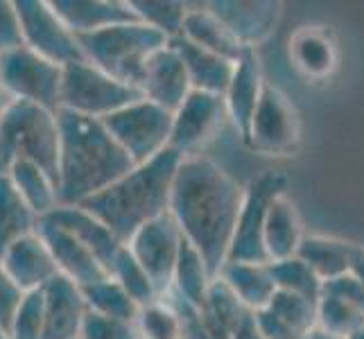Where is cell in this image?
Here are the masks:
<instances>
[{
	"label": "cell",
	"mask_w": 364,
	"mask_h": 339,
	"mask_svg": "<svg viewBox=\"0 0 364 339\" xmlns=\"http://www.w3.org/2000/svg\"><path fill=\"white\" fill-rule=\"evenodd\" d=\"M111 279L118 281L141 308L147 303H154L156 298H161L152 279H149V274L145 271V267L141 265V262L136 260V256L132 254V249L127 244L120 249L114 267H111Z\"/></svg>",
	"instance_id": "8d00e7d4"
},
{
	"label": "cell",
	"mask_w": 364,
	"mask_h": 339,
	"mask_svg": "<svg viewBox=\"0 0 364 339\" xmlns=\"http://www.w3.org/2000/svg\"><path fill=\"white\" fill-rule=\"evenodd\" d=\"M46 217L57 222L59 226H64V229L77 237L84 247H89L111 276V267H114V262L120 254V249L124 247V242L118 240L114 231H111L102 220H97L93 212L86 210L84 206H57Z\"/></svg>",
	"instance_id": "44dd1931"
},
{
	"label": "cell",
	"mask_w": 364,
	"mask_h": 339,
	"mask_svg": "<svg viewBox=\"0 0 364 339\" xmlns=\"http://www.w3.org/2000/svg\"><path fill=\"white\" fill-rule=\"evenodd\" d=\"M181 36L186 41L208 50V53H215L224 59L233 61V64H237V59H240L247 50H251L235 39L233 32L222 23V18L208 7V3L191 7L183 23Z\"/></svg>",
	"instance_id": "603a6c76"
},
{
	"label": "cell",
	"mask_w": 364,
	"mask_h": 339,
	"mask_svg": "<svg viewBox=\"0 0 364 339\" xmlns=\"http://www.w3.org/2000/svg\"><path fill=\"white\" fill-rule=\"evenodd\" d=\"M181 161L183 156L179 152L166 149L156 158L136 166L82 206L102 220L118 240L127 244L145 224L170 212L174 177Z\"/></svg>",
	"instance_id": "3957f363"
},
{
	"label": "cell",
	"mask_w": 364,
	"mask_h": 339,
	"mask_svg": "<svg viewBox=\"0 0 364 339\" xmlns=\"http://www.w3.org/2000/svg\"><path fill=\"white\" fill-rule=\"evenodd\" d=\"M0 84L9 99H23L61 111V86H64V66L43 59L30 48L11 50L0 55Z\"/></svg>",
	"instance_id": "ba28073f"
},
{
	"label": "cell",
	"mask_w": 364,
	"mask_h": 339,
	"mask_svg": "<svg viewBox=\"0 0 364 339\" xmlns=\"http://www.w3.org/2000/svg\"><path fill=\"white\" fill-rule=\"evenodd\" d=\"M199 319L206 325V330L215 339H233L237 328L247 321L251 312L240 303L224 281L215 279L210 285V290L204 298V303L199 306Z\"/></svg>",
	"instance_id": "83f0119b"
},
{
	"label": "cell",
	"mask_w": 364,
	"mask_h": 339,
	"mask_svg": "<svg viewBox=\"0 0 364 339\" xmlns=\"http://www.w3.org/2000/svg\"><path fill=\"white\" fill-rule=\"evenodd\" d=\"M355 251H358L355 242H346L340 240V237L306 235L296 256L319 276L321 283H331L335 279H342V276L350 274Z\"/></svg>",
	"instance_id": "4316f807"
},
{
	"label": "cell",
	"mask_w": 364,
	"mask_h": 339,
	"mask_svg": "<svg viewBox=\"0 0 364 339\" xmlns=\"http://www.w3.org/2000/svg\"><path fill=\"white\" fill-rule=\"evenodd\" d=\"M138 21L149 25L152 30L168 36L170 41L179 39L191 5L183 0H129Z\"/></svg>",
	"instance_id": "e575fe53"
},
{
	"label": "cell",
	"mask_w": 364,
	"mask_h": 339,
	"mask_svg": "<svg viewBox=\"0 0 364 339\" xmlns=\"http://www.w3.org/2000/svg\"><path fill=\"white\" fill-rule=\"evenodd\" d=\"M11 183L16 185L21 197L39 217L50 215L59 206V188L53 177L41 170L36 163L30 161H14L7 168Z\"/></svg>",
	"instance_id": "1f68e13d"
},
{
	"label": "cell",
	"mask_w": 364,
	"mask_h": 339,
	"mask_svg": "<svg viewBox=\"0 0 364 339\" xmlns=\"http://www.w3.org/2000/svg\"><path fill=\"white\" fill-rule=\"evenodd\" d=\"M80 339H141V337H138L136 323L107 319L89 312Z\"/></svg>",
	"instance_id": "ab89813d"
},
{
	"label": "cell",
	"mask_w": 364,
	"mask_h": 339,
	"mask_svg": "<svg viewBox=\"0 0 364 339\" xmlns=\"http://www.w3.org/2000/svg\"><path fill=\"white\" fill-rule=\"evenodd\" d=\"M213 281H215V276L210 274L202 254H199V251L183 237V247H181L177 269H174L170 296L179 298L181 303L199 310V306L204 303V298L210 290Z\"/></svg>",
	"instance_id": "4dcf8cb0"
},
{
	"label": "cell",
	"mask_w": 364,
	"mask_h": 339,
	"mask_svg": "<svg viewBox=\"0 0 364 339\" xmlns=\"http://www.w3.org/2000/svg\"><path fill=\"white\" fill-rule=\"evenodd\" d=\"M59 113L11 99L0 113V172H7L14 161H30L46 170L59 188Z\"/></svg>",
	"instance_id": "277c9868"
},
{
	"label": "cell",
	"mask_w": 364,
	"mask_h": 339,
	"mask_svg": "<svg viewBox=\"0 0 364 339\" xmlns=\"http://www.w3.org/2000/svg\"><path fill=\"white\" fill-rule=\"evenodd\" d=\"M348 339H364V328H362V330H358L353 337H348Z\"/></svg>",
	"instance_id": "681fc988"
},
{
	"label": "cell",
	"mask_w": 364,
	"mask_h": 339,
	"mask_svg": "<svg viewBox=\"0 0 364 339\" xmlns=\"http://www.w3.org/2000/svg\"><path fill=\"white\" fill-rule=\"evenodd\" d=\"M285 185L287 181L279 172H265L247 185L245 204L240 210V217H237L227 262H258V265H267L269 258L265 251V224L274 199L285 195Z\"/></svg>",
	"instance_id": "9c48e42d"
},
{
	"label": "cell",
	"mask_w": 364,
	"mask_h": 339,
	"mask_svg": "<svg viewBox=\"0 0 364 339\" xmlns=\"http://www.w3.org/2000/svg\"><path fill=\"white\" fill-rule=\"evenodd\" d=\"M86 306L93 312V315L107 317V319H116V321H127V323H136L138 312H141V306L127 294V290L114 281L109 279L100 281L95 285L82 287Z\"/></svg>",
	"instance_id": "d6a6232c"
},
{
	"label": "cell",
	"mask_w": 364,
	"mask_h": 339,
	"mask_svg": "<svg viewBox=\"0 0 364 339\" xmlns=\"http://www.w3.org/2000/svg\"><path fill=\"white\" fill-rule=\"evenodd\" d=\"M39 215L21 197L7 172H0V256L18 242L21 237L32 235L39 229Z\"/></svg>",
	"instance_id": "f546056e"
},
{
	"label": "cell",
	"mask_w": 364,
	"mask_h": 339,
	"mask_svg": "<svg viewBox=\"0 0 364 339\" xmlns=\"http://www.w3.org/2000/svg\"><path fill=\"white\" fill-rule=\"evenodd\" d=\"M233 339H267L265 335L260 333V328L256 325V319H254V315H249L247 317V321L237 328V333L233 335Z\"/></svg>",
	"instance_id": "f6af8a7d"
},
{
	"label": "cell",
	"mask_w": 364,
	"mask_h": 339,
	"mask_svg": "<svg viewBox=\"0 0 364 339\" xmlns=\"http://www.w3.org/2000/svg\"><path fill=\"white\" fill-rule=\"evenodd\" d=\"M36 231H39V235L50 249V254H53L59 274L66 276L75 285L89 287L109 279V271L97 260V256L89 247H84L73 233H68L64 226H59L50 217H41Z\"/></svg>",
	"instance_id": "5bb4252c"
},
{
	"label": "cell",
	"mask_w": 364,
	"mask_h": 339,
	"mask_svg": "<svg viewBox=\"0 0 364 339\" xmlns=\"http://www.w3.org/2000/svg\"><path fill=\"white\" fill-rule=\"evenodd\" d=\"M0 265L11 276L23 292H36L59 276L57 262L50 254L48 244L39 231L32 235L21 237L18 242L11 244L3 256H0Z\"/></svg>",
	"instance_id": "d6986e66"
},
{
	"label": "cell",
	"mask_w": 364,
	"mask_h": 339,
	"mask_svg": "<svg viewBox=\"0 0 364 339\" xmlns=\"http://www.w3.org/2000/svg\"><path fill=\"white\" fill-rule=\"evenodd\" d=\"M9 339H46L43 292H28L9 328Z\"/></svg>",
	"instance_id": "f35d334b"
},
{
	"label": "cell",
	"mask_w": 364,
	"mask_h": 339,
	"mask_svg": "<svg viewBox=\"0 0 364 339\" xmlns=\"http://www.w3.org/2000/svg\"><path fill=\"white\" fill-rule=\"evenodd\" d=\"M294 66L310 80H323L337 66V45L321 28L299 30L290 41Z\"/></svg>",
	"instance_id": "f1b7e54d"
},
{
	"label": "cell",
	"mask_w": 364,
	"mask_h": 339,
	"mask_svg": "<svg viewBox=\"0 0 364 339\" xmlns=\"http://www.w3.org/2000/svg\"><path fill=\"white\" fill-rule=\"evenodd\" d=\"M59 206H82L136 168L102 120L59 111Z\"/></svg>",
	"instance_id": "7a4b0ae2"
},
{
	"label": "cell",
	"mask_w": 364,
	"mask_h": 339,
	"mask_svg": "<svg viewBox=\"0 0 364 339\" xmlns=\"http://www.w3.org/2000/svg\"><path fill=\"white\" fill-rule=\"evenodd\" d=\"M50 3L75 36L138 21L129 0H50Z\"/></svg>",
	"instance_id": "ffe728a7"
},
{
	"label": "cell",
	"mask_w": 364,
	"mask_h": 339,
	"mask_svg": "<svg viewBox=\"0 0 364 339\" xmlns=\"http://www.w3.org/2000/svg\"><path fill=\"white\" fill-rule=\"evenodd\" d=\"M350 274H353L358 281L364 283V244H358V251H355V258H353V267H350Z\"/></svg>",
	"instance_id": "bcb514c9"
},
{
	"label": "cell",
	"mask_w": 364,
	"mask_h": 339,
	"mask_svg": "<svg viewBox=\"0 0 364 339\" xmlns=\"http://www.w3.org/2000/svg\"><path fill=\"white\" fill-rule=\"evenodd\" d=\"M143 93L134 86L111 77L91 61H75L64 66V86H61V109L77 116L105 120L111 113L141 99Z\"/></svg>",
	"instance_id": "8992f818"
},
{
	"label": "cell",
	"mask_w": 364,
	"mask_h": 339,
	"mask_svg": "<svg viewBox=\"0 0 364 339\" xmlns=\"http://www.w3.org/2000/svg\"><path fill=\"white\" fill-rule=\"evenodd\" d=\"M136 330L141 339H183L181 312L168 296H161L141 308Z\"/></svg>",
	"instance_id": "d590c367"
},
{
	"label": "cell",
	"mask_w": 364,
	"mask_h": 339,
	"mask_svg": "<svg viewBox=\"0 0 364 339\" xmlns=\"http://www.w3.org/2000/svg\"><path fill=\"white\" fill-rule=\"evenodd\" d=\"M25 45L23 25L16 3L11 0H0V55H7L11 50Z\"/></svg>",
	"instance_id": "60d3db41"
},
{
	"label": "cell",
	"mask_w": 364,
	"mask_h": 339,
	"mask_svg": "<svg viewBox=\"0 0 364 339\" xmlns=\"http://www.w3.org/2000/svg\"><path fill=\"white\" fill-rule=\"evenodd\" d=\"M308 339H340V337H333V335H326V333H321L319 328L315 330V333H312Z\"/></svg>",
	"instance_id": "c3c4849f"
},
{
	"label": "cell",
	"mask_w": 364,
	"mask_h": 339,
	"mask_svg": "<svg viewBox=\"0 0 364 339\" xmlns=\"http://www.w3.org/2000/svg\"><path fill=\"white\" fill-rule=\"evenodd\" d=\"M323 290H328V292H335V294H340L344 296L346 301H350L358 310L364 312V283L358 281L353 274H346L342 276V279H335L331 283H323Z\"/></svg>",
	"instance_id": "7bdbcfd3"
},
{
	"label": "cell",
	"mask_w": 364,
	"mask_h": 339,
	"mask_svg": "<svg viewBox=\"0 0 364 339\" xmlns=\"http://www.w3.org/2000/svg\"><path fill=\"white\" fill-rule=\"evenodd\" d=\"M245 143L254 152L267 156H290L301 143V120L283 91L265 84L260 102L245 134Z\"/></svg>",
	"instance_id": "30bf717a"
},
{
	"label": "cell",
	"mask_w": 364,
	"mask_h": 339,
	"mask_svg": "<svg viewBox=\"0 0 364 339\" xmlns=\"http://www.w3.org/2000/svg\"><path fill=\"white\" fill-rule=\"evenodd\" d=\"M304 240L306 233H304V222H301L299 208L285 195L276 197L265 224V251L269 262L294 258Z\"/></svg>",
	"instance_id": "484cf974"
},
{
	"label": "cell",
	"mask_w": 364,
	"mask_h": 339,
	"mask_svg": "<svg viewBox=\"0 0 364 339\" xmlns=\"http://www.w3.org/2000/svg\"><path fill=\"white\" fill-rule=\"evenodd\" d=\"M172 45L177 48V53L181 55L188 77H191L193 91H204L213 95H222L227 93L235 64L229 59H224L215 53H208V50L199 48L191 41H186L183 36L174 39Z\"/></svg>",
	"instance_id": "cb8c5ba5"
},
{
	"label": "cell",
	"mask_w": 364,
	"mask_h": 339,
	"mask_svg": "<svg viewBox=\"0 0 364 339\" xmlns=\"http://www.w3.org/2000/svg\"><path fill=\"white\" fill-rule=\"evenodd\" d=\"M224 118H229V113L222 95L193 91L174 111L170 149L183 158L195 156L220 131Z\"/></svg>",
	"instance_id": "4fadbf2b"
},
{
	"label": "cell",
	"mask_w": 364,
	"mask_h": 339,
	"mask_svg": "<svg viewBox=\"0 0 364 339\" xmlns=\"http://www.w3.org/2000/svg\"><path fill=\"white\" fill-rule=\"evenodd\" d=\"M174 113L141 97L124 109L111 113L102 122L127 156L141 166L170 149Z\"/></svg>",
	"instance_id": "52a82bcc"
},
{
	"label": "cell",
	"mask_w": 364,
	"mask_h": 339,
	"mask_svg": "<svg viewBox=\"0 0 364 339\" xmlns=\"http://www.w3.org/2000/svg\"><path fill=\"white\" fill-rule=\"evenodd\" d=\"M0 339H9V335H7L5 328H0Z\"/></svg>",
	"instance_id": "f907efd6"
},
{
	"label": "cell",
	"mask_w": 364,
	"mask_h": 339,
	"mask_svg": "<svg viewBox=\"0 0 364 339\" xmlns=\"http://www.w3.org/2000/svg\"><path fill=\"white\" fill-rule=\"evenodd\" d=\"M254 319L267 339H308L317 330V301L276 292L265 308L254 312Z\"/></svg>",
	"instance_id": "2e32d148"
},
{
	"label": "cell",
	"mask_w": 364,
	"mask_h": 339,
	"mask_svg": "<svg viewBox=\"0 0 364 339\" xmlns=\"http://www.w3.org/2000/svg\"><path fill=\"white\" fill-rule=\"evenodd\" d=\"M317 328L326 335L348 339L364 328V312L344 296L323 290L317 301Z\"/></svg>",
	"instance_id": "836d02e7"
},
{
	"label": "cell",
	"mask_w": 364,
	"mask_h": 339,
	"mask_svg": "<svg viewBox=\"0 0 364 339\" xmlns=\"http://www.w3.org/2000/svg\"><path fill=\"white\" fill-rule=\"evenodd\" d=\"M218 279L227 283L229 290L240 298V303L251 315L265 308L274 298V294L279 292L269 262L267 265H258V262H227Z\"/></svg>",
	"instance_id": "d4e9b609"
},
{
	"label": "cell",
	"mask_w": 364,
	"mask_h": 339,
	"mask_svg": "<svg viewBox=\"0 0 364 339\" xmlns=\"http://www.w3.org/2000/svg\"><path fill=\"white\" fill-rule=\"evenodd\" d=\"M16 9L23 25L25 48L59 66L82 61L84 53L80 39L59 18L53 3L48 0H16Z\"/></svg>",
	"instance_id": "8fae6325"
},
{
	"label": "cell",
	"mask_w": 364,
	"mask_h": 339,
	"mask_svg": "<svg viewBox=\"0 0 364 339\" xmlns=\"http://www.w3.org/2000/svg\"><path fill=\"white\" fill-rule=\"evenodd\" d=\"M208 7L222 18L245 48L256 50L281 21L283 5L279 0H215Z\"/></svg>",
	"instance_id": "e0dca14e"
},
{
	"label": "cell",
	"mask_w": 364,
	"mask_h": 339,
	"mask_svg": "<svg viewBox=\"0 0 364 339\" xmlns=\"http://www.w3.org/2000/svg\"><path fill=\"white\" fill-rule=\"evenodd\" d=\"M245 193L247 188L204 156L183 158L174 177L170 215L215 279L229 260Z\"/></svg>",
	"instance_id": "6da1fadb"
},
{
	"label": "cell",
	"mask_w": 364,
	"mask_h": 339,
	"mask_svg": "<svg viewBox=\"0 0 364 339\" xmlns=\"http://www.w3.org/2000/svg\"><path fill=\"white\" fill-rule=\"evenodd\" d=\"M269 267H272L279 292H290V294L319 301V296L323 292V283L299 256L279 260V262H269Z\"/></svg>",
	"instance_id": "74e56055"
},
{
	"label": "cell",
	"mask_w": 364,
	"mask_h": 339,
	"mask_svg": "<svg viewBox=\"0 0 364 339\" xmlns=\"http://www.w3.org/2000/svg\"><path fill=\"white\" fill-rule=\"evenodd\" d=\"M28 292H23L21 287L11 281V276L0 265V328H5L9 335L11 323H14L16 312L23 306V298Z\"/></svg>",
	"instance_id": "b9f144b4"
},
{
	"label": "cell",
	"mask_w": 364,
	"mask_h": 339,
	"mask_svg": "<svg viewBox=\"0 0 364 339\" xmlns=\"http://www.w3.org/2000/svg\"><path fill=\"white\" fill-rule=\"evenodd\" d=\"M43 312H46V339H80L89 306L80 285L66 276H55L43 287Z\"/></svg>",
	"instance_id": "ac0fdd59"
},
{
	"label": "cell",
	"mask_w": 364,
	"mask_h": 339,
	"mask_svg": "<svg viewBox=\"0 0 364 339\" xmlns=\"http://www.w3.org/2000/svg\"><path fill=\"white\" fill-rule=\"evenodd\" d=\"M141 93L145 99L168 109L170 113L177 111L183 104V99L193 93V84L191 77H188L186 64L181 55L177 53V48L172 45V41L166 48H161L159 53H154L152 59L147 61L141 82Z\"/></svg>",
	"instance_id": "9a60e30c"
},
{
	"label": "cell",
	"mask_w": 364,
	"mask_h": 339,
	"mask_svg": "<svg viewBox=\"0 0 364 339\" xmlns=\"http://www.w3.org/2000/svg\"><path fill=\"white\" fill-rule=\"evenodd\" d=\"M11 102V99L7 97V93L3 91V84H0V113H3V109Z\"/></svg>",
	"instance_id": "7dc6e473"
},
{
	"label": "cell",
	"mask_w": 364,
	"mask_h": 339,
	"mask_svg": "<svg viewBox=\"0 0 364 339\" xmlns=\"http://www.w3.org/2000/svg\"><path fill=\"white\" fill-rule=\"evenodd\" d=\"M127 247L149 274L159 296L170 294L174 269H177L181 247H183V233L177 220L168 212V215L145 224L127 242Z\"/></svg>",
	"instance_id": "7c38bea8"
},
{
	"label": "cell",
	"mask_w": 364,
	"mask_h": 339,
	"mask_svg": "<svg viewBox=\"0 0 364 339\" xmlns=\"http://www.w3.org/2000/svg\"><path fill=\"white\" fill-rule=\"evenodd\" d=\"M168 298L172 301L174 306H177V310L181 312V319H183V339H215L208 330L206 325L202 323V319H199V312L191 306L181 303L179 298H174L168 294Z\"/></svg>",
	"instance_id": "ee69618b"
},
{
	"label": "cell",
	"mask_w": 364,
	"mask_h": 339,
	"mask_svg": "<svg viewBox=\"0 0 364 339\" xmlns=\"http://www.w3.org/2000/svg\"><path fill=\"white\" fill-rule=\"evenodd\" d=\"M265 91V80H262L260 61L256 57V50H247V53L237 59L233 77L227 93H224V104L231 122L235 124L237 134L245 138L249 122L254 118V111L260 102V95Z\"/></svg>",
	"instance_id": "7402d4cb"
},
{
	"label": "cell",
	"mask_w": 364,
	"mask_h": 339,
	"mask_svg": "<svg viewBox=\"0 0 364 339\" xmlns=\"http://www.w3.org/2000/svg\"><path fill=\"white\" fill-rule=\"evenodd\" d=\"M77 39L86 61L138 91H141L147 61L170 43L168 36L141 21L114 25V28L84 34Z\"/></svg>",
	"instance_id": "5b68a950"
}]
</instances>
